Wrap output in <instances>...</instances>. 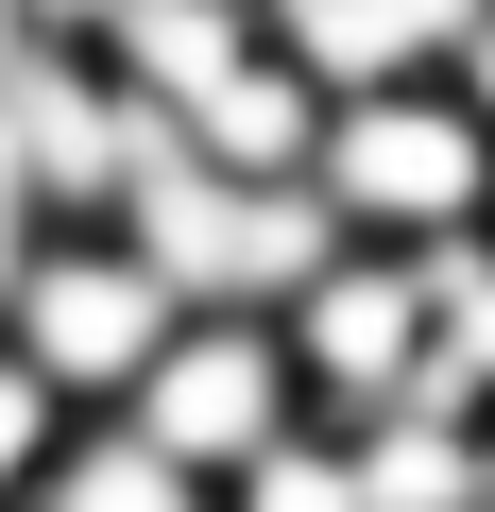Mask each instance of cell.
I'll list each match as a JSON object with an SVG mask.
<instances>
[{"label":"cell","mask_w":495,"mask_h":512,"mask_svg":"<svg viewBox=\"0 0 495 512\" xmlns=\"http://www.w3.org/2000/svg\"><path fill=\"white\" fill-rule=\"evenodd\" d=\"M444 103H461V120H478V137H495V0H478V18H461V35H444Z\"/></svg>","instance_id":"10"},{"label":"cell","mask_w":495,"mask_h":512,"mask_svg":"<svg viewBox=\"0 0 495 512\" xmlns=\"http://www.w3.org/2000/svg\"><path fill=\"white\" fill-rule=\"evenodd\" d=\"M308 205H325L342 239H376V256H444V239L495 222V137L444 103V69L359 86V103H325V137H308Z\"/></svg>","instance_id":"2"},{"label":"cell","mask_w":495,"mask_h":512,"mask_svg":"<svg viewBox=\"0 0 495 512\" xmlns=\"http://www.w3.org/2000/svg\"><path fill=\"white\" fill-rule=\"evenodd\" d=\"M18 256H35V205L0 188V308H18Z\"/></svg>","instance_id":"11"},{"label":"cell","mask_w":495,"mask_h":512,"mask_svg":"<svg viewBox=\"0 0 495 512\" xmlns=\"http://www.w3.org/2000/svg\"><path fill=\"white\" fill-rule=\"evenodd\" d=\"M18 512H205V478H171V461H154V444H137L120 410H86V427L52 444V478H35Z\"/></svg>","instance_id":"7"},{"label":"cell","mask_w":495,"mask_h":512,"mask_svg":"<svg viewBox=\"0 0 495 512\" xmlns=\"http://www.w3.org/2000/svg\"><path fill=\"white\" fill-rule=\"evenodd\" d=\"M274 342H291L308 427H376V410L427 393V274H410V256H376V239H342L325 274L274 308Z\"/></svg>","instance_id":"5"},{"label":"cell","mask_w":495,"mask_h":512,"mask_svg":"<svg viewBox=\"0 0 495 512\" xmlns=\"http://www.w3.org/2000/svg\"><path fill=\"white\" fill-rule=\"evenodd\" d=\"M103 222L171 274V308H257V325L342 256V222L308 205V171H205V154H171V137L137 154V188H120Z\"/></svg>","instance_id":"1"},{"label":"cell","mask_w":495,"mask_h":512,"mask_svg":"<svg viewBox=\"0 0 495 512\" xmlns=\"http://www.w3.org/2000/svg\"><path fill=\"white\" fill-rule=\"evenodd\" d=\"M120 427L171 461V478H239V461H274L291 427H308V393H291V342L257 325V308H188L171 342H154V376L120 393Z\"/></svg>","instance_id":"4"},{"label":"cell","mask_w":495,"mask_h":512,"mask_svg":"<svg viewBox=\"0 0 495 512\" xmlns=\"http://www.w3.org/2000/svg\"><path fill=\"white\" fill-rule=\"evenodd\" d=\"M342 478H359V512H478V427L461 410H376V427H342Z\"/></svg>","instance_id":"6"},{"label":"cell","mask_w":495,"mask_h":512,"mask_svg":"<svg viewBox=\"0 0 495 512\" xmlns=\"http://www.w3.org/2000/svg\"><path fill=\"white\" fill-rule=\"evenodd\" d=\"M205 512H359V478H342V427H291L274 461H239Z\"/></svg>","instance_id":"8"},{"label":"cell","mask_w":495,"mask_h":512,"mask_svg":"<svg viewBox=\"0 0 495 512\" xmlns=\"http://www.w3.org/2000/svg\"><path fill=\"white\" fill-rule=\"evenodd\" d=\"M188 308H171V274L120 239V222H35V256H18V308H0V342H18L69 410H120L137 376H154V342H171Z\"/></svg>","instance_id":"3"},{"label":"cell","mask_w":495,"mask_h":512,"mask_svg":"<svg viewBox=\"0 0 495 512\" xmlns=\"http://www.w3.org/2000/svg\"><path fill=\"white\" fill-rule=\"evenodd\" d=\"M69 427H86V410H69V393L18 359V342H0V512H18V495L52 478V444H69Z\"/></svg>","instance_id":"9"}]
</instances>
